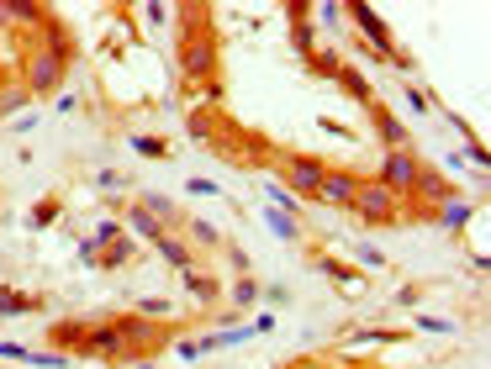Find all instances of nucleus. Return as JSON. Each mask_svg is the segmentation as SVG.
Here are the masks:
<instances>
[{
  "instance_id": "obj_1",
  "label": "nucleus",
  "mask_w": 491,
  "mask_h": 369,
  "mask_svg": "<svg viewBox=\"0 0 491 369\" xmlns=\"http://www.w3.org/2000/svg\"><path fill=\"white\" fill-rule=\"evenodd\" d=\"M169 27H175V69L185 85L222 80V37H217L212 5H180Z\"/></svg>"
},
{
  "instance_id": "obj_2",
  "label": "nucleus",
  "mask_w": 491,
  "mask_h": 369,
  "mask_svg": "<svg viewBox=\"0 0 491 369\" xmlns=\"http://www.w3.org/2000/svg\"><path fill=\"white\" fill-rule=\"evenodd\" d=\"M323 175H328V158L317 154H302V148H280L275 169H270V180H280L302 206H307L312 195H317V184H323Z\"/></svg>"
},
{
  "instance_id": "obj_3",
  "label": "nucleus",
  "mask_w": 491,
  "mask_h": 369,
  "mask_svg": "<svg viewBox=\"0 0 491 369\" xmlns=\"http://www.w3.org/2000/svg\"><path fill=\"white\" fill-rule=\"evenodd\" d=\"M111 322H117V333H122L127 364H132V359H154V354H164L169 338H175V327L149 322V317H138V311H122V317H111Z\"/></svg>"
},
{
  "instance_id": "obj_4",
  "label": "nucleus",
  "mask_w": 491,
  "mask_h": 369,
  "mask_svg": "<svg viewBox=\"0 0 491 369\" xmlns=\"http://www.w3.org/2000/svg\"><path fill=\"white\" fill-rule=\"evenodd\" d=\"M349 216H360L365 227H401L407 222V212H401V195H391L380 180H365L360 184V195H354V206H349Z\"/></svg>"
},
{
  "instance_id": "obj_5",
  "label": "nucleus",
  "mask_w": 491,
  "mask_h": 369,
  "mask_svg": "<svg viewBox=\"0 0 491 369\" xmlns=\"http://www.w3.org/2000/svg\"><path fill=\"white\" fill-rule=\"evenodd\" d=\"M418 175H423V158H418V148H386V158H380V169L370 175V180H380L391 195H412V184H418Z\"/></svg>"
},
{
  "instance_id": "obj_6",
  "label": "nucleus",
  "mask_w": 491,
  "mask_h": 369,
  "mask_svg": "<svg viewBox=\"0 0 491 369\" xmlns=\"http://www.w3.org/2000/svg\"><path fill=\"white\" fill-rule=\"evenodd\" d=\"M360 184H365L360 169H349V164H328V175H323V184H317L312 201H323V206H333V212H349L354 195H360Z\"/></svg>"
},
{
  "instance_id": "obj_7",
  "label": "nucleus",
  "mask_w": 491,
  "mask_h": 369,
  "mask_svg": "<svg viewBox=\"0 0 491 369\" xmlns=\"http://www.w3.org/2000/svg\"><path fill=\"white\" fill-rule=\"evenodd\" d=\"M307 264L317 270V275H328V279H333L343 296H365V290H370V279L360 275L354 264H343V259H328L323 248H307Z\"/></svg>"
},
{
  "instance_id": "obj_8",
  "label": "nucleus",
  "mask_w": 491,
  "mask_h": 369,
  "mask_svg": "<svg viewBox=\"0 0 491 369\" xmlns=\"http://www.w3.org/2000/svg\"><path fill=\"white\" fill-rule=\"evenodd\" d=\"M132 206H143V212L164 227V232H180L185 216H190V212H180V201H175V195H164V190H138V195H132Z\"/></svg>"
},
{
  "instance_id": "obj_9",
  "label": "nucleus",
  "mask_w": 491,
  "mask_h": 369,
  "mask_svg": "<svg viewBox=\"0 0 491 369\" xmlns=\"http://www.w3.org/2000/svg\"><path fill=\"white\" fill-rule=\"evenodd\" d=\"M85 333H91V317H63V322H48V343L69 354V359H85Z\"/></svg>"
},
{
  "instance_id": "obj_10",
  "label": "nucleus",
  "mask_w": 491,
  "mask_h": 369,
  "mask_svg": "<svg viewBox=\"0 0 491 369\" xmlns=\"http://www.w3.org/2000/svg\"><path fill=\"white\" fill-rule=\"evenodd\" d=\"M365 117H370V127H375V137L386 143V148H412V132H407V122H401L391 106H365Z\"/></svg>"
},
{
  "instance_id": "obj_11",
  "label": "nucleus",
  "mask_w": 491,
  "mask_h": 369,
  "mask_svg": "<svg viewBox=\"0 0 491 369\" xmlns=\"http://www.w3.org/2000/svg\"><path fill=\"white\" fill-rule=\"evenodd\" d=\"M180 238H185V248L201 259V253H222V227L217 222H207V216H185V227H180Z\"/></svg>"
},
{
  "instance_id": "obj_12",
  "label": "nucleus",
  "mask_w": 491,
  "mask_h": 369,
  "mask_svg": "<svg viewBox=\"0 0 491 369\" xmlns=\"http://www.w3.org/2000/svg\"><path fill=\"white\" fill-rule=\"evenodd\" d=\"M180 290L185 296H196L201 307H212V301H222V275H212V270L196 259L190 270H180Z\"/></svg>"
},
{
  "instance_id": "obj_13",
  "label": "nucleus",
  "mask_w": 491,
  "mask_h": 369,
  "mask_svg": "<svg viewBox=\"0 0 491 369\" xmlns=\"http://www.w3.org/2000/svg\"><path fill=\"white\" fill-rule=\"evenodd\" d=\"M343 63H349V53H343V48H312L307 59H302V69H307L312 80H328V85H333Z\"/></svg>"
},
{
  "instance_id": "obj_14",
  "label": "nucleus",
  "mask_w": 491,
  "mask_h": 369,
  "mask_svg": "<svg viewBox=\"0 0 491 369\" xmlns=\"http://www.w3.org/2000/svg\"><path fill=\"white\" fill-rule=\"evenodd\" d=\"M222 301H227V311L244 322V311L259 307V279H254V275H238L233 285H227V290H222Z\"/></svg>"
},
{
  "instance_id": "obj_15",
  "label": "nucleus",
  "mask_w": 491,
  "mask_h": 369,
  "mask_svg": "<svg viewBox=\"0 0 491 369\" xmlns=\"http://www.w3.org/2000/svg\"><path fill=\"white\" fill-rule=\"evenodd\" d=\"M122 232L132 238V243H159V238H164V227H159L143 206H127L122 212Z\"/></svg>"
},
{
  "instance_id": "obj_16",
  "label": "nucleus",
  "mask_w": 491,
  "mask_h": 369,
  "mask_svg": "<svg viewBox=\"0 0 491 369\" xmlns=\"http://www.w3.org/2000/svg\"><path fill=\"white\" fill-rule=\"evenodd\" d=\"M270 232H275L280 243H307V222L302 216H285V212H275V206H265V216H259Z\"/></svg>"
},
{
  "instance_id": "obj_17",
  "label": "nucleus",
  "mask_w": 491,
  "mask_h": 369,
  "mask_svg": "<svg viewBox=\"0 0 491 369\" xmlns=\"http://www.w3.org/2000/svg\"><path fill=\"white\" fill-rule=\"evenodd\" d=\"M476 206H470V201H460V195H455V201H444V206H438V212H433V222H438V227H444V232H470V222H476Z\"/></svg>"
},
{
  "instance_id": "obj_18",
  "label": "nucleus",
  "mask_w": 491,
  "mask_h": 369,
  "mask_svg": "<svg viewBox=\"0 0 491 369\" xmlns=\"http://www.w3.org/2000/svg\"><path fill=\"white\" fill-rule=\"evenodd\" d=\"M27 311H43V296H37V290H11V285H0V322H5V317H27Z\"/></svg>"
},
{
  "instance_id": "obj_19",
  "label": "nucleus",
  "mask_w": 491,
  "mask_h": 369,
  "mask_svg": "<svg viewBox=\"0 0 491 369\" xmlns=\"http://www.w3.org/2000/svg\"><path fill=\"white\" fill-rule=\"evenodd\" d=\"M333 85L349 95V100H360V106H375V90H370V80L360 74V69H354V63H343V69H338Z\"/></svg>"
},
{
  "instance_id": "obj_20",
  "label": "nucleus",
  "mask_w": 491,
  "mask_h": 369,
  "mask_svg": "<svg viewBox=\"0 0 491 369\" xmlns=\"http://www.w3.org/2000/svg\"><path fill=\"white\" fill-rule=\"evenodd\" d=\"M159 259H164V264H169V270H175V275H180V270H190V264H196V253H190V248H185V238L180 232H164V238H159Z\"/></svg>"
},
{
  "instance_id": "obj_21",
  "label": "nucleus",
  "mask_w": 491,
  "mask_h": 369,
  "mask_svg": "<svg viewBox=\"0 0 491 369\" xmlns=\"http://www.w3.org/2000/svg\"><path fill=\"white\" fill-rule=\"evenodd\" d=\"M259 195H265V206H275V212H285V216H302V201H296V195H291V190H285L280 180H270V175L259 180Z\"/></svg>"
},
{
  "instance_id": "obj_22",
  "label": "nucleus",
  "mask_w": 491,
  "mask_h": 369,
  "mask_svg": "<svg viewBox=\"0 0 491 369\" xmlns=\"http://www.w3.org/2000/svg\"><path fill=\"white\" fill-rule=\"evenodd\" d=\"M175 301H169V296H143V301H138V317H149V322H164V327H175Z\"/></svg>"
},
{
  "instance_id": "obj_23",
  "label": "nucleus",
  "mask_w": 491,
  "mask_h": 369,
  "mask_svg": "<svg viewBox=\"0 0 491 369\" xmlns=\"http://www.w3.org/2000/svg\"><path fill=\"white\" fill-rule=\"evenodd\" d=\"M127 148H132L138 158H169V154H175V148H169L164 137H154V132H132V137H127Z\"/></svg>"
},
{
  "instance_id": "obj_24",
  "label": "nucleus",
  "mask_w": 491,
  "mask_h": 369,
  "mask_svg": "<svg viewBox=\"0 0 491 369\" xmlns=\"http://www.w3.org/2000/svg\"><path fill=\"white\" fill-rule=\"evenodd\" d=\"M59 216H63V195H43V201H37V206H32L27 227H37V232H43V227H53V222H59Z\"/></svg>"
},
{
  "instance_id": "obj_25",
  "label": "nucleus",
  "mask_w": 491,
  "mask_h": 369,
  "mask_svg": "<svg viewBox=\"0 0 491 369\" xmlns=\"http://www.w3.org/2000/svg\"><path fill=\"white\" fill-rule=\"evenodd\" d=\"M401 100H407V111H418V117H433V111H438V100H433L418 80H407V85H401Z\"/></svg>"
},
{
  "instance_id": "obj_26",
  "label": "nucleus",
  "mask_w": 491,
  "mask_h": 369,
  "mask_svg": "<svg viewBox=\"0 0 491 369\" xmlns=\"http://www.w3.org/2000/svg\"><path fill=\"white\" fill-rule=\"evenodd\" d=\"M27 106H32V95L22 90V80H16V85H0V117H22Z\"/></svg>"
},
{
  "instance_id": "obj_27",
  "label": "nucleus",
  "mask_w": 491,
  "mask_h": 369,
  "mask_svg": "<svg viewBox=\"0 0 491 369\" xmlns=\"http://www.w3.org/2000/svg\"><path fill=\"white\" fill-rule=\"evenodd\" d=\"M74 359L59 354V348H27V369H69Z\"/></svg>"
},
{
  "instance_id": "obj_28",
  "label": "nucleus",
  "mask_w": 491,
  "mask_h": 369,
  "mask_svg": "<svg viewBox=\"0 0 491 369\" xmlns=\"http://www.w3.org/2000/svg\"><path fill=\"white\" fill-rule=\"evenodd\" d=\"M349 259H354L360 270H386V264H391V259H386L375 243H349Z\"/></svg>"
},
{
  "instance_id": "obj_29",
  "label": "nucleus",
  "mask_w": 491,
  "mask_h": 369,
  "mask_svg": "<svg viewBox=\"0 0 491 369\" xmlns=\"http://www.w3.org/2000/svg\"><path fill=\"white\" fill-rule=\"evenodd\" d=\"M412 333H423V338H449V333H455V322H449V317H433V311H423V317L412 322Z\"/></svg>"
},
{
  "instance_id": "obj_30",
  "label": "nucleus",
  "mask_w": 491,
  "mask_h": 369,
  "mask_svg": "<svg viewBox=\"0 0 491 369\" xmlns=\"http://www.w3.org/2000/svg\"><path fill=\"white\" fill-rule=\"evenodd\" d=\"M259 301H270V311H280V307H291V290L280 279H259Z\"/></svg>"
},
{
  "instance_id": "obj_31",
  "label": "nucleus",
  "mask_w": 491,
  "mask_h": 369,
  "mask_svg": "<svg viewBox=\"0 0 491 369\" xmlns=\"http://www.w3.org/2000/svg\"><path fill=\"white\" fill-rule=\"evenodd\" d=\"M423 296H428V279H412V285H401L391 296V307H423Z\"/></svg>"
},
{
  "instance_id": "obj_32",
  "label": "nucleus",
  "mask_w": 491,
  "mask_h": 369,
  "mask_svg": "<svg viewBox=\"0 0 491 369\" xmlns=\"http://www.w3.org/2000/svg\"><path fill=\"white\" fill-rule=\"evenodd\" d=\"M143 22H149V27H169V22H175V11H169L164 0H149V5H143Z\"/></svg>"
},
{
  "instance_id": "obj_33",
  "label": "nucleus",
  "mask_w": 491,
  "mask_h": 369,
  "mask_svg": "<svg viewBox=\"0 0 491 369\" xmlns=\"http://www.w3.org/2000/svg\"><path fill=\"white\" fill-rule=\"evenodd\" d=\"M95 190H106V195H117V190H127V175H117V169H101V175H91Z\"/></svg>"
},
{
  "instance_id": "obj_34",
  "label": "nucleus",
  "mask_w": 491,
  "mask_h": 369,
  "mask_svg": "<svg viewBox=\"0 0 491 369\" xmlns=\"http://www.w3.org/2000/svg\"><path fill=\"white\" fill-rule=\"evenodd\" d=\"M185 195H201V201H222V184H217V180H185Z\"/></svg>"
},
{
  "instance_id": "obj_35",
  "label": "nucleus",
  "mask_w": 491,
  "mask_h": 369,
  "mask_svg": "<svg viewBox=\"0 0 491 369\" xmlns=\"http://www.w3.org/2000/svg\"><path fill=\"white\" fill-rule=\"evenodd\" d=\"M222 248H227V270H233V279L248 275V253H244V248H238V243H222Z\"/></svg>"
},
{
  "instance_id": "obj_36",
  "label": "nucleus",
  "mask_w": 491,
  "mask_h": 369,
  "mask_svg": "<svg viewBox=\"0 0 491 369\" xmlns=\"http://www.w3.org/2000/svg\"><path fill=\"white\" fill-rule=\"evenodd\" d=\"M0 364H27V343H0Z\"/></svg>"
},
{
  "instance_id": "obj_37",
  "label": "nucleus",
  "mask_w": 491,
  "mask_h": 369,
  "mask_svg": "<svg viewBox=\"0 0 491 369\" xmlns=\"http://www.w3.org/2000/svg\"><path fill=\"white\" fill-rule=\"evenodd\" d=\"M317 127H323L328 137H354V127H349V122H338V117H317Z\"/></svg>"
},
{
  "instance_id": "obj_38",
  "label": "nucleus",
  "mask_w": 491,
  "mask_h": 369,
  "mask_svg": "<svg viewBox=\"0 0 491 369\" xmlns=\"http://www.w3.org/2000/svg\"><path fill=\"white\" fill-rule=\"evenodd\" d=\"M317 22H323V27H343V5H317ZM317 22H312V27H317Z\"/></svg>"
},
{
  "instance_id": "obj_39",
  "label": "nucleus",
  "mask_w": 491,
  "mask_h": 369,
  "mask_svg": "<svg viewBox=\"0 0 491 369\" xmlns=\"http://www.w3.org/2000/svg\"><path fill=\"white\" fill-rule=\"evenodd\" d=\"M53 111H59V117H69V111H80V95L69 90V95H59V100H53Z\"/></svg>"
},
{
  "instance_id": "obj_40",
  "label": "nucleus",
  "mask_w": 491,
  "mask_h": 369,
  "mask_svg": "<svg viewBox=\"0 0 491 369\" xmlns=\"http://www.w3.org/2000/svg\"><path fill=\"white\" fill-rule=\"evenodd\" d=\"M248 327H254V333H275V311H265V317H254Z\"/></svg>"
},
{
  "instance_id": "obj_41",
  "label": "nucleus",
  "mask_w": 491,
  "mask_h": 369,
  "mask_svg": "<svg viewBox=\"0 0 491 369\" xmlns=\"http://www.w3.org/2000/svg\"><path fill=\"white\" fill-rule=\"evenodd\" d=\"M32 127H37V117H32V111H22V117H11V132H32Z\"/></svg>"
},
{
  "instance_id": "obj_42",
  "label": "nucleus",
  "mask_w": 491,
  "mask_h": 369,
  "mask_svg": "<svg viewBox=\"0 0 491 369\" xmlns=\"http://www.w3.org/2000/svg\"><path fill=\"white\" fill-rule=\"evenodd\" d=\"M132 369H159L154 359H132Z\"/></svg>"
},
{
  "instance_id": "obj_43",
  "label": "nucleus",
  "mask_w": 491,
  "mask_h": 369,
  "mask_svg": "<svg viewBox=\"0 0 491 369\" xmlns=\"http://www.w3.org/2000/svg\"><path fill=\"white\" fill-rule=\"evenodd\" d=\"M0 369H5V364H0Z\"/></svg>"
}]
</instances>
